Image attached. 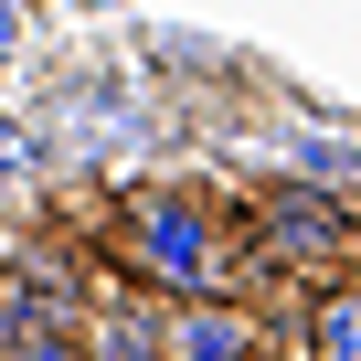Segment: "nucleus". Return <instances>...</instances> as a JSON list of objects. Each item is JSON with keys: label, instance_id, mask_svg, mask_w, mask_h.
<instances>
[{"label": "nucleus", "instance_id": "nucleus-3", "mask_svg": "<svg viewBox=\"0 0 361 361\" xmlns=\"http://www.w3.org/2000/svg\"><path fill=\"white\" fill-rule=\"evenodd\" d=\"M266 319L245 298H213V308H170V361H266Z\"/></svg>", "mask_w": 361, "mask_h": 361}, {"label": "nucleus", "instance_id": "nucleus-2", "mask_svg": "<svg viewBox=\"0 0 361 361\" xmlns=\"http://www.w3.org/2000/svg\"><path fill=\"white\" fill-rule=\"evenodd\" d=\"M245 255L255 266H276V276H319V287H340V276H361V213L340 202V192H308V180H266L255 192V224H245Z\"/></svg>", "mask_w": 361, "mask_h": 361}, {"label": "nucleus", "instance_id": "nucleus-6", "mask_svg": "<svg viewBox=\"0 0 361 361\" xmlns=\"http://www.w3.org/2000/svg\"><path fill=\"white\" fill-rule=\"evenodd\" d=\"M0 361H85V329H22L0 340Z\"/></svg>", "mask_w": 361, "mask_h": 361}, {"label": "nucleus", "instance_id": "nucleus-4", "mask_svg": "<svg viewBox=\"0 0 361 361\" xmlns=\"http://www.w3.org/2000/svg\"><path fill=\"white\" fill-rule=\"evenodd\" d=\"M85 361H170V308H159V298L106 287V298H96V319H85Z\"/></svg>", "mask_w": 361, "mask_h": 361}, {"label": "nucleus", "instance_id": "nucleus-5", "mask_svg": "<svg viewBox=\"0 0 361 361\" xmlns=\"http://www.w3.org/2000/svg\"><path fill=\"white\" fill-rule=\"evenodd\" d=\"M308 361H361V276L308 287Z\"/></svg>", "mask_w": 361, "mask_h": 361}, {"label": "nucleus", "instance_id": "nucleus-1", "mask_svg": "<svg viewBox=\"0 0 361 361\" xmlns=\"http://www.w3.org/2000/svg\"><path fill=\"white\" fill-rule=\"evenodd\" d=\"M117 245L138 266V287L159 308H213V298H245V224L202 192V180H149V192L117 202Z\"/></svg>", "mask_w": 361, "mask_h": 361}]
</instances>
